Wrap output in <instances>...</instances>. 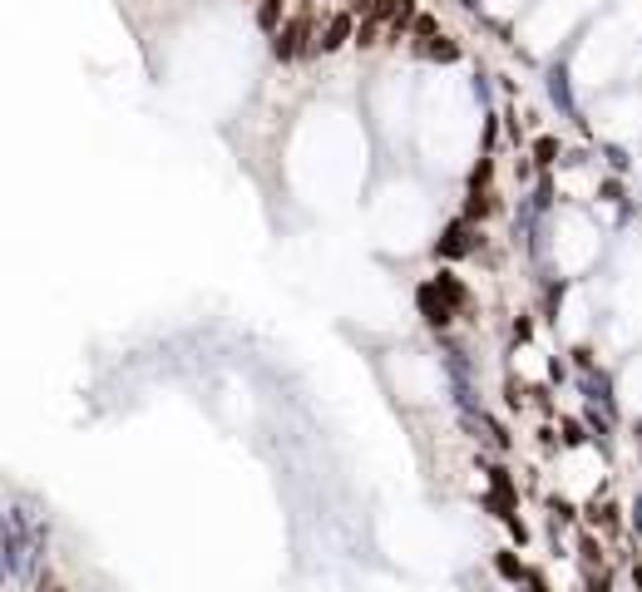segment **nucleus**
Listing matches in <instances>:
<instances>
[{"label":"nucleus","mask_w":642,"mask_h":592,"mask_svg":"<svg viewBox=\"0 0 642 592\" xmlns=\"http://www.w3.org/2000/svg\"><path fill=\"white\" fill-rule=\"evenodd\" d=\"M282 5H287V0H262V10H257L262 30H277V20H282Z\"/></svg>","instance_id":"obj_4"},{"label":"nucleus","mask_w":642,"mask_h":592,"mask_svg":"<svg viewBox=\"0 0 642 592\" xmlns=\"http://www.w3.org/2000/svg\"><path fill=\"white\" fill-rule=\"evenodd\" d=\"M35 553H40V533H35V523H30L20 508H15V513H5V568H10L15 578H30Z\"/></svg>","instance_id":"obj_1"},{"label":"nucleus","mask_w":642,"mask_h":592,"mask_svg":"<svg viewBox=\"0 0 642 592\" xmlns=\"http://www.w3.org/2000/svg\"><path fill=\"white\" fill-rule=\"evenodd\" d=\"M346 30H351V20H346V15H336V20H331V30H326V40H321V50H336V45L346 40Z\"/></svg>","instance_id":"obj_3"},{"label":"nucleus","mask_w":642,"mask_h":592,"mask_svg":"<svg viewBox=\"0 0 642 592\" xmlns=\"http://www.w3.org/2000/svg\"><path fill=\"white\" fill-rule=\"evenodd\" d=\"M302 40H307V15H297V20L277 35V55H282V60H292V55L302 50Z\"/></svg>","instance_id":"obj_2"},{"label":"nucleus","mask_w":642,"mask_h":592,"mask_svg":"<svg viewBox=\"0 0 642 592\" xmlns=\"http://www.w3.org/2000/svg\"><path fill=\"white\" fill-rule=\"evenodd\" d=\"M553 153H558V143H553V138H538V158H543V163H548V158H553Z\"/></svg>","instance_id":"obj_5"}]
</instances>
